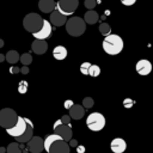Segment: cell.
<instances>
[{"label": "cell", "instance_id": "obj_15", "mask_svg": "<svg viewBox=\"0 0 153 153\" xmlns=\"http://www.w3.org/2000/svg\"><path fill=\"white\" fill-rule=\"evenodd\" d=\"M47 49H48V43L43 39H35L31 43V50L37 55L44 54L47 51Z\"/></svg>", "mask_w": 153, "mask_h": 153}, {"label": "cell", "instance_id": "obj_31", "mask_svg": "<svg viewBox=\"0 0 153 153\" xmlns=\"http://www.w3.org/2000/svg\"><path fill=\"white\" fill-rule=\"evenodd\" d=\"M135 104V100H133V99H130V98H126L124 100H123V105H124V108H131L133 105Z\"/></svg>", "mask_w": 153, "mask_h": 153}, {"label": "cell", "instance_id": "obj_21", "mask_svg": "<svg viewBox=\"0 0 153 153\" xmlns=\"http://www.w3.org/2000/svg\"><path fill=\"white\" fill-rule=\"evenodd\" d=\"M57 140H61V137H60V136H57L56 134L47 135V137H45V139H43V149L48 152V151H49V148H50V146H51L55 141H57Z\"/></svg>", "mask_w": 153, "mask_h": 153}, {"label": "cell", "instance_id": "obj_22", "mask_svg": "<svg viewBox=\"0 0 153 153\" xmlns=\"http://www.w3.org/2000/svg\"><path fill=\"white\" fill-rule=\"evenodd\" d=\"M5 60L8 63H12V65L17 63L19 61V54H18V51H16V50H8L7 54L5 55Z\"/></svg>", "mask_w": 153, "mask_h": 153}, {"label": "cell", "instance_id": "obj_37", "mask_svg": "<svg viewBox=\"0 0 153 153\" xmlns=\"http://www.w3.org/2000/svg\"><path fill=\"white\" fill-rule=\"evenodd\" d=\"M29 67H26V66H23V67H20V73L22 74H27L29 73Z\"/></svg>", "mask_w": 153, "mask_h": 153}, {"label": "cell", "instance_id": "obj_24", "mask_svg": "<svg viewBox=\"0 0 153 153\" xmlns=\"http://www.w3.org/2000/svg\"><path fill=\"white\" fill-rule=\"evenodd\" d=\"M99 31H100V33H102L104 37H106V36H109V35L111 33V27H110L109 24L102 23V24L99 25Z\"/></svg>", "mask_w": 153, "mask_h": 153}, {"label": "cell", "instance_id": "obj_26", "mask_svg": "<svg viewBox=\"0 0 153 153\" xmlns=\"http://www.w3.org/2000/svg\"><path fill=\"white\" fill-rule=\"evenodd\" d=\"M7 153H22V149L18 145V142H12L7 146V149H6Z\"/></svg>", "mask_w": 153, "mask_h": 153}, {"label": "cell", "instance_id": "obj_41", "mask_svg": "<svg viewBox=\"0 0 153 153\" xmlns=\"http://www.w3.org/2000/svg\"><path fill=\"white\" fill-rule=\"evenodd\" d=\"M4 44H5V43H4V41H2V39H0V48H2V47H4Z\"/></svg>", "mask_w": 153, "mask_h": 153}, {"label": "cell", "instance_id": "obj_11", "mask_svg": "<svg viewBox=\"0 0 153 153\" xmlns=\"http://www.w3.org/2000/svg\"><path fill=\"white\" fill-rule=\"evenodd\" d=\"M27 148L31 153H41L43 149V139L39 136H32L27 142Z\"/></svg>", "mask_w": 153, "mask_h": 153}, {"label": "cell", "instance_id": "obj_10", "mask_svg": "<svg viewBox=\"0 0 153 153\" xmlns=\"http://www.w3.org/2000/svg\"><path fill=\"white\" fill-rule=\"evenodd\" d=\"M25 122H26L25 131H24L20 136L16 137L17 142H20V143H27L29 140L33 136V124H32V122H31L29 118H25Z\"/></svg>", "mask_w": 153, "mask_h": 153}, {"label": "cell", "instance_id": "obj_2", "mask_svg": "<svg viewBox=\"0 0 153 153\" xmlns=\"http://www.w3.org/2000/svg\"><path fill=\"white\" fill-rule=\"evenodd\" d=\"M86 24L80 17H72L66 22V31L73 37H79L85 32Z\"/></svg>", "mask_w": 153, "mask_h": 153}, {"label": "cell", "instance_id": "obj_20", "mask_svg": "<svg viewBox=\"0 0 153 153\" xmlns=\"http://www.w3.org/2000/svg\"><path fill=\"white\" fill-rule=\"evenodd\" d=\"M53 56L56 60H63L67 57V49L63 45H56L53 50Z\"/></svg>", "mask_w": 153, "mask_h": 153}, {"label": "cell", "instance_id": "obj_6", "mask_svg": "<svg viewBox=\"0 0 153 153\" xmlns=\"http://www.w3.org/2000/svg\"><path fill=\"white\" fill-rule=\"evenodd\" d=\"M79 6V0H59L55 4V10H57L63 16H69L75 12Z\"/></svg>", "mask_w": 153, "mask_h": 153}, {"label": "cell", "instance_id": "obj_25", "mask_svg": "<svg viewBox=\"0 0 153 153\" xmlns=\"http://www.w3.org/2000/svg\"><path fill=\"white\" fill-rule=\"evenodd\" d=\"M99 74H100V68H99V66H97V65H91L90 68H88L87 75H91V76L96 78V76H98Z\"/></svg>", "mask_w": 153, "mask_h": 153}, {"label": "cell", "instance_id": "obj_29", "mask_svg": "<svg viewBox=\"0 0 153 153\" xmlns=\"http://www.w3.org/2000/svg\"><path fill=\"white\" fill-rule=\"evenodd\" d=\"M84 5H85V7H86L88 11H91V10H93V8L96 7L97 2H96V0H85V1H84Z\"/></svg>", "mask_w": 153, "mask_h": 153}, {"label": "cell", "instance_id": "obj_33", "mask_svg": "<svg viewBox=\"0 0 153 153\" xmlns=\"http://www.w3.org/2000/svg\"><path fill=\"white\" fill-rule=\"evenodd\" d=\"M121 2L123 5H126V6H131V5H134L136 2V0H121Z\"/></svg>", "mask_w": 153, "mask_h": 153}, {"label": "cell", "instance_id": "obj_12", "mask_svg": "<svg viewBox=\"0 0 153 153\" xmlns=\"http://www.w3.org/2000/svg\"><path fill=\"white\" fill-rule=\"evenodd\" d=\"M71 152V147L68 146V143L66 142V141H63V140H57V141H55L51 146H50V148H49V151H48V153H69Z\"/></svg>", "mask_w": 153, "mask_h": 153}, {"label": "cell", "instance_id": "obj_38", "mask_svg": "<svg viewBox=\"0 0 153 153\" xmlns=\"http://www.w3.org/2000/svg\"><path fill=\"white\" fill-rule=\"evenodd\" d=\"M76 152L78 153H84L85 152V147L84 146H76Z\"/></svg>", "mask_w": 153, "mask_h": 153}, {"label": "cell", "instance_id": "obj_34", "mask_svg": "<svg viewBox=\"0 0 153 153\" xmlns=\"http://www.w3.org/2000/svg\"><path fill=\"white\" fill-rule=\"evenodd\" d=\"M19 72H20V68H19V67H16V66L10 67V73H11V74H17V73H19Z\"/></svg>", "mask_w": 153, "mask_h": 153}, {"label": "cell", "instance_id": "obj_18", "mask_svg": "<svg viewBox=\"0 0 153 153\" xmlns=\"http://www.w3.org/2000/svg\"><path fill=\"white\" fill-rule=\"evenodd\" d=\"M38 8L43 13H51L55 10V1L54 0H39Z\"/></svg>", "mask_w": 153, "mask_h": 153}, {"label": "cell", "instance_id": "obj_39", "mask_svg": "<svg viewBox=\"0 0 153 153\" xmlns=\"http://www.w3.org/2000/svg\"><path fill=\"white\" fill-rule=\"evenodd\" d=\"M60 124H62V123H61V121H60V120H57V121L54 123V128H55V127H57V126H60Z\"/></svg>", "mask_w": 153, "mask_h": 153}, {"label": "cell", "instance_id": "obj_27", "mask_svg": "<svg viewBox=\"0 0 153 153\" xmlns=\"http://www.w3.org/2000/svg\"><path fill=\"white\" fill-rule=\"evenodd\" d=\"M27 87H29L27 81H26V80H22V81H19V84H18V92L22 93V94H24V93H26Z\"/></svg>", "mask_w": 153, "mask_h": 153}, {"label": "cell", "instance_id": "obj_16", "mask_svg": "<svg viewBox=\"0 0 153 153\" xmlns=\"http://www.w3.org/2000/svg\"><path fill=\"white\" fill-rule=\"evenodd\" d=\"M110 148L114 153H123L126 149H127V143L121 137H116L111 141L110 143Z\"/></svg>", "mask_w": 153, "mask_h": 153}, {"label": "cell", "instance_id": "obj_13", "mask_svg": "<svg viewBox=\"0 0 153 153\" xmlns=\"http://www.w3.org/2000/svg\"><path fill=\"white\" fill-rule=\"evenodd\" d=\"M50 23V25H54V26H62L63 24H66L67 22V17L61 14L57 10H54L51 13H50V18L48 20Z\"/></svg>", "mask_w": 153, "mask_h": 153}, {"label": "cell", "instance_id": "obj_35", "mask_svg": "<svg viewBox=\"0 0 153 153\" xmlns=\"http://www.w3.org/2000/svg\"><path fill=\"white\" fill-rule=\"evenodd\" d=\"M73 104H74V103H73V100H71V99H68V100H66V102H65V104H63V106H65L66 109H68V110H69V109H71V108L73 106Z\"/></svg>", "mask_w": 153, "mask_h": 153}, {"label": "cell", "instance_id": "obj_4", "mask_svg": "<svg viewBox=\"0 0 153 153\" xmlns=\"http://www.w3.org/2000/svg\"><path fill=\"white\" fill-rule=\"evenodd\" d=\"M17 118H18V115L13 109L4 108L0 110V127L8 129L16 124Z\"/></svg>", "mask_w": 153, "mask_h": 153}, {"label": "cell", "instance_id": "obj_8", "mask_svg": "<svg viewBox=\"0 0 153 153\" xmlns=\"http://www.w3.org/2000/svg\"><path fill=\"white\" fill-rule=\"evenodd\" d=\"M54 134H56L57 136L61 137V140L67 142L72 139V135H73L72 127H71V124H60L54 128Z\"/></svg>", "mask_w": 153, "mask_h": 153}, {"label": "cell", "instance_id": "obj_3", "mask_svg": "<svg viewBox=\"0 0 153 153\" xmlns=\"http://www.w3.org/2000/svg\"><path fill=\"white\" fill-rule=\"evenodd\" d=\"M42 24H43V18L41 16H38L37 13H29L23 19L24 29L31 33L37 32L42 27Z\"/></svg>", "mask_w": 153, "mask_h": 153}, {"label": "cell", "instance_id": "obj_28", "mask_svg": "<svg viewBox=\"0 0 153 153\" xmlns=\"http://www.w3.org/2000/svg\"><path fill=\"white\" fill-rule=\"evenodd\" d=\"M93 104H94V102H93V99L91 98V97H85L84 99H82V108L84 109H91L92 106H93Z\"/></svg>", "mask_w": 153, "mask_h": 153}, {"label": "cell", "instance_id": "obj_23", "mask_svg": "<svg viewBox=\"0 0 153 153\" xmlns=\"http://www.w3.org/2000/svg\"><path fill=\"white\" fill-rule=\"evenodd\" d=\"M19 60H20V62H22V65L23 66H29L31 62H32V56L29 54V53H24V54H22L20 56H19Z\"/></svg>", "mask_w": 153, "mask_h": 153}, {"label": "cell", "instance_id": "obj_1", "mask_svg": "<svg viewBox=\"0 0 153 153\" xmlns=\"http://www.w3.org/2000/svg\"><path fill=\"white\" fill-rule=\"evenodd\" d=\"M123 45L124 44H123V39L121 38V36L115 35V33H110L103 41V49L109 55L120 54L123 49Z\"/></svg>", "mask_w": 153, "mask_h": 153}, {"label": "cell", "instance_id": "obj_17", "mask_svg": "<svg viewBox=\"0 0 153 153\" xmlns=\"http://www.w3.org/2000/svg\"><path fill=\"white\" fill-rule=\"evenodd\" d=\"M85 115V109L79 104H73V106L69 109V117L73 120H81Z\"/></svg>", "mask_w": 153, "mask_h": 153}, {"label": "cell", "instance_id": "obj_19", "mask_svg": "<svg viewBox=\"0 0 153 153\" xmlns=\"http://www.w3.org/2000/svg\"><path fill=\"white\" fill-rule=\"evenodd\" d=\"M98 19H99V16H98V13H97L96 11L91 10V11L85 12V16H84V22H85V24H90V25L96 24V23L98 22Z\"/></svg>", "mask_w": 153, "mask_h": 153}, {"label": "cell", "instance_id": "obj_36", "mask_svg": "<svg viewBox=\"0 0 153 153\" xmlns=\"http://www.w3.org/2000/svg\"><path fill=\"white\" fill-rule=\"evenodd\" d=\"M68 146H69V147H76V146H78V141H76V140H74V139H71V140H69Z\"/></svg>", "mask_w": 153, "mask_h": 153}, {"label": "cell", "instance_id": "obj_30", "mask_svg": "<svg viewBox=\"0 0 153 153\" xmlns=\"http://www.w3.org/2000/svg\"><path fill=\"white\" fill-rule=\"evenodd\" d=\"M90 66H91L90 62H82V63L80 65V72H81L84 75H87V72H88Z\"/></svg>", "mask_w": 153, "mask_h": 153}, {"label": "cell", "instance_id": "obj_14", "mask_svg": "<svg viewBox=\"0 0 153 153\" xmlns=\"http://www.w3.org/2000/svg\"><path fill=\"white\" fill-rule=\"evenodd\" d=\"M135 69L140 75H148L152 72V63L148 60H145V59L140 60V61H137V63L135 66Z\"/></svg>", "mask_w": 153, "mask_h": 153}, {"label": "cell", "instance_id": "obj_40", "mask_svg": "<svg viewBox=\"0 0 153 153\" xmlns=\"http://www.w3.org/2000/svg\"><path fill=\"white\" fill-rule=\"evenodd\" d=\"M2 61H5V55L0 54V62H2Z\"/></svg>", "mask_w": 153, "mask_h": 153}, {"label": "cell", "instance_id": "obj_7", "mask_svg": "<svg viewBox=\"0 0 153 153\" xmlns=\"http://www.w3.org/2000/svg\"><path fill=\"white\" fill-rule=\"evenodd\" d=\"M25 128H26V122H25V117H22V116H18L17 118V122L13 127L6 129V133L11 136H13L14 139L20 136L24 131H25Z\"/></svg>", "mask_w": 153, "mask_h": 153}, {"label": "cell", "instance_id": "obj_5", "mask_svg": "<svg viewBox=\"0 0 153 153\" xmlns=\"http://www.w3.org/2000/svg\"><path fill=\"white\" fill-rule=\"evenodd\" d=\"M86 126L92 131H99L105 127V117L100 112H92L86 118Z\"/></svg>", "mask_w": 153, "mask_h": 153}, {"label": "cell", "instance_id": "obj_32", "mask_svg": "<svg viewBox=\"0 0 153 153\" xmlns=\"http://www.w3.org/2000/svg\"><path fill=\"white\" fill-rule=\"evenodd\" d=\"M60 121H61L62 124H71V117H69L68 115H63V116L60 118Z\"/></svg>", "mask_w": 153, "mask_h": 153}, {"label": "cell", "instance_id": "obj_9", "mask_svg": "<svg viewBox=\"0 0 153 153\" xmlns=\"http://www.w3.org/2000/svg\"><path fill=\"white\" fill-rule=\"evenodd\" d=\"M51 31H53V27H51L50 23H49L47 19H43L42 27H41L37 32L32 33V36H33L36 39H43V41H45V39L49 38V36L51 35Z\"/></svg>", "mask_w": 153, "mask_h": 153}]
</instances>
